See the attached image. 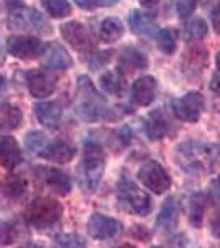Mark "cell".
<instances>
[{"label": "cell", "mask_w": 220, "mask_h": 248, "mask_svg": "<svg viewBox=\"0 0 220 248\" xmlns=\"http://www.w3.org/2000/svg\"><path fill=\"white\" fill-rule=\"evenodd\" d=\"M7 50L12 57L20 60H33L42 57L45 50V43L30 35H12L7 40Z\"/></svg>", "instance_id": "10"}, {"label": "cell", "mask_w": 220, "mask_h": 248, "mask_svg": "<svg viewBox=\"0 0 220 248\" xmlns=\"http://www.w3.org/2000/svg\"><path fill=\"white\" fill-rule=\"evenodd\" d=\"M179 222V203L175 201V197H169L166 199L164 205L161 207V212H159L157 218H156V227L159 230H174L177 227Z\"/></svg>", "instance_id": "22"}, {"label": "cell", "mask_w": 220, "mask_h": 248, "mask_svg": "<svg viewBox=\"0 0 220 248\" xmlns=\"http://www.w3.org/2000/svg\"><path fill=\"white\" fill-rule=\"evenodd\" d=\"M209 33V27H207L204 18H192L190 22H187V25L184 27V38L186 42H199L205 35Z\"/></svg>", "instance_id": "30"}, {"label": "cell", "mask_w": 220, "mask_h": 248, "mask_svg": "<svg viewBox=\"0 0 220 248\" xmlns=\"http://www.w3.org/2000/svg\"><path fill=\"white\" fill-rule=\"evenodd\" d=\"M9 27L15 30L35 31L38 35H50L51 27L47 18L37 9L31 7H15L9 15Z\"/></svg>", "instance_id": "5"}, {"label": "cell", "mask_w": 220, "mask_h": 248, "mask_svg": "<svg viewBox=\"0 0 220 248\" xmlns=\"http://www.w3.org/2000/svg\"><path fill=\"white\" fill-rule=\"evenodd\" d=\"M43 58V65L50 70H68L73 62H71V57L68 55V51L58 43H47L45 50L42 53Z\"/></svg>", "instance_id": "19"}, {"label": "cell", "mask_w": 220, "mask_h": 248, "mask_svg": "<svg viewBox=\"0 0 220 248\" xmlns=\"http://www.w3.org/2000/svg\"><path fill=\"white\" fill-rule=\"evenodd\" d=\"M116 195L118 201L126 205L131 212L138 215H147L153 210V201L142 189H139L134 182L127 181V179H121L116 186Z\"/></svg>", "instance_id": "6"}, {"label": "cell", "mask_w": 220, "mask_h": 248, "mask_svg": "<svg viewBox=\"0 0 220 248\" xmlns=\"http://www.w3.org/2000/svg\"><path fill=\"white\" fill-rule=\"evenodd\" d=\"M35 116H37L38 123L42 126L48 127V129H58L60 123H62V106L57 101H47V103H38L33 108Z\"/></svg>", "instance_id": "20"}, {"label": "cell", "mask_w": 220, "mask_h": 248, "mask_svg": "<svg viewBox=\"0 0 220 248\" xmlns=\"http://www.w3.org/2000/svg\"><path fill=\"white\" fill-rule=\"evenodd\" d=\"M171 126H173V123L161 108L151 111L144 119V131H146L149 141H159V139L166 138L171 133Z\"/></svg>", "instance_id": "13"}, {"label": "cell", "mask_w": 220, "mask_h": 248, "mask_svg": "<svg viewBox=\"0 0 220 248\" xmlns=\"http://www.w3.org/2000/svg\"><path fill=\"white\" fill-rule=\"evenodd\" d=\"M22 235V227L17 220L2 218L0 220V245H14Z\"/></svg>", "instance_id": "26"}, {"label": "cell", "mask_w": 220, "mask_h": 248, "mask_svg": "<svg viewBox=\"0 0 220 248\" xmlns=\"http://www.w3.org/2000/svg\"><path fill=\"white\" fill-rule=\"evenodd\" d=\"M212 27L217 33H220V2L212 10Z\"/></svg>", "instance_id": "40"}, {"label": "cell", "mask_w": 220, "mask_h": 248, "mask_svg": "<svg viewBox=\"0 0 220 248\" xmlns=\"http://www.w3.org/2000/svg\"><path fill=\"white\" fill-rule=\"evenodd\" d=\"M110 108L105 96L99 93L88 77H79L77 81V103L75 113L86 123L101 121L110 116Z\"/></svg>", "instance_id": "2"}, {"label": "cell", "mask_w": 220, "mask_h": 248, "mask_svg": "<svg viewBox=\"0 0 220 248\" xmlns=\"http://www.w3.org/2000/svg\"><path fill=\"white\" fill-rule=\"evenodd\" d=\"M138 179L142 182L146 189H149L154 194L161 195L167 192L173 186L171 175L157 161H147L144 162L138 170Z\"/></svg>", "instance_id": "7"}, {"label": "cell", "mask_w": 220, "mask_h": 248, "mask_svg": "<svg viewBox=\"0 0 220 248\" xmlns=\"http://www.w3.org/2000/svg\"><path fill=\"white\" fill-rule=\"evenodd\" d=\"M27 86L31 96L35 98H47L57 88V75L50 68H37L27 73Z\"/></svg>", "instance_id": "12"}, {"label": "cell", "mask_w": 220, "mask_h": 248, "mask_svg": "<svg viewBox=\"0 0 220 248\" xmlns=\"http://www.w3.org/2000/svg\"><path fill=\"white\" fill-rule=\"evenodd\" d=\"M177 164L189 174L214 170L220 166L219 144H202L197 141H186L177 149Z\"/></svg>", "instance_id": "1"}, {"label": "cell", "mask_w": 220, "mask_h": 248, "mask_svg": "<svg viewBox=\"0 0 220 248\" xmlns=\"http://www.w3.org/2000/svg\"><path fill=\"white\" fill-rule=\"evenodd\" d=\"M204 111V98L197 91L184 94L173 101V113L184 123H197Z\"/></svg>", "instance_id": "11"}, {"label": "cell", "mask_w": 220, "mask_h": 248, "mask_svg": "<svg viewBox=\"0 0 220 248\" xmlns=\"http://www.w3.org/2000/svg\"><path fill=\"white\" fill-rule=\"evenodd\" d=\"M210 229H212V235L220 238V209L215 212V215L210 220Z\"/></svg>", "instance_id": "39"}, {"label": "cell", "mask_w": 220, "mask_h": 248, "mask_svg": "<svg viewBox=\"0 0 220 248\" xmlns=\"http://www.w3.org/2000/svg\"><path fill=\"white\" fill-rule=\"evenodd\" d=\"M156 42L157 48L166 55H171L175 51L177 46V30L175 29H162L156 33Z\"/></svg>", "instance_id": "31"}, {"label": "cell", "mask_w": 220, "mask_h": 248, "mask_svg": "<svg viewBox=\"0 0 220 248\" xmlns=\"http://www.w3.org/2000/svg\"><path fill=\"white\" fill-rule=\"evenodd\" d=\"M207 65V51L201 46H194L184 57V66L186 71H194V73H201L202 68Z\"/></svg>", "instance_id": "28"}, {"label": "cell", "mask_w": 220, "mask_h": 248, "mask_svg": "<svg viewBox=\"0 0 220 248\" xmlns=\"http://www.w3.org/2000/svg\"><path fill=\"white\" fill-rule=\"evenodd\" d=\"M22 162V149L15 138L7 134L0 136V166L3 169H15Z\"/></svg>", "instance_id": "17"}, {"label": "cell", "mask_w": 220, "mask_h": 248, "mask_svg": "<svg viewBox=\"0 0 220 248\" xmlns=\"http://www.w3.org/2000/svg\"><path fill=\"white\" fill-rule=\"evenodd\" d=\"M197 3H199V0H177L175 9H177L179 17L189 18L195 12V9H197Z\"/></svg>", "instance_id": "35"}, {"label": "cell", "mask_w": 220, "mask_h": 248, "mask_svg": "<svg viewBox=\"0 0 220 248\" xmlns=\"http://www.w3.org/2000/svg\"><path fill=\"white\" fill-rule=\"evenodd\" d=\"M63 215L62 203L53 201V199L40 197L35 199L29 203L25 210V220L27 223L35 230H48L55 227L60 222Z\"/></svg>", "instance_id": "4"}, {"label": "cell", "mask_w": 220, "mask_h": 248, "mask_svg": "<svg viewBox=\"0 0 220 248\" xmlns=\"http://www.w3.org/2000/svg\"><path fill=\"white\" fill-rule=\"evenodd\" d=\"M210 91L220 96V53L217 55V70H215L214 77L210 79Z\"/></svg>", "instance_id": "38"}, {"label": "cell", "mask_w": 220, "mask_h": 248, "mask_svg": "<svg viewBox=\"0 0 220 248\" xmlns=\"http://www.w3.org/2000/svg\"><path fill=\"white\" fill-rule=\"evenodd\" d=\"M75 2L78 3L79 9L91 12V10L98 9V7H111V5H114L118 0H75Z\"/></svg>", "instance_id": "36"}, {"label": "cell", "mask_w": 220, "mask_h": 248, "mask_svg": "<svg viewBox=\"0 0 220 248\" xmlns=\"http://www.w3.org/2000/svg\"><path fill=\"white\" fill-rule=\"evenodd\" d=\"M207 207V197L204 194H194L189 201V220L194 227H201Z\"/></svg>", "instance_id": "29"}, {"label": "cell", "mask_w": 220, "mask_h": 248, "mask_svg": "<svg viewBox=\"0 0 220 248\" xmlns=\"http://www.w3.org/2000/svg\"><path fill=\"white\" fill-rule=\"evenodd\" d=\"M22 124V111L18 106H5L0 108V129L2 131H15Z\"/></svg>", "instance_id": "27"}, {"label": "cell", "mask_w": 220, "mask_h": 248, "mask_svg": "<svg viewBox=\"0 0 220 248\" xmlns=\"http://www.w3.org/2000/svg\"><path fill=\"white\" fill-rule=\"evenodd\" d=\"M139 2H141L144 7L151 9V7H156V5H157V3L161 2V0H139Z\"/></svg>", "instance_id": "42"}, {"label": "cell", "mask_w": 220, "mask_h": 248, "mask_svg": "<svg viewBox=\"0 0 220 248\" xmlns=\"http://www.w3.org/2000/svg\"><path fill=\"white\" fill-rule=\"evenodd\" d=\"M37 175L43 181V184L50 190H53L58 195H66L71 190L70 177L57 167H38Z\"/></svg>", "instance_id": "14"}, {"label": "cell", "mask_w": 220, "mask_h": 248, "mask_svg": "<svg viewBox=\"0 0 220 248\" xmlns=\"http://www.w3.org/2000/svg\"><path fill=\"white\" fill-rule=\"evenodd\" d=\"M42 5L51 18H65L71 14L68 0H42Z\"/></svg>", "instance_id": "32"}, {"label": "cell", "mask_w": 220, "mask_h": 248, "mask_svg": "<svg viewBox=\"0 0 220 248\" xmlns=\"http://www.w3.org/2000/svg\"><path fill=\"white\" fill-rule=\"evenodd\" d=\"M111 55H113V51L108 50V51H101V53H96L91 57V62L90 65L94 68V70H99V68H103L106 65L108 62L111 60Z\"/></svg>", "instance_id": "37"}, {"label": "cell", "mask_w": 220, "mask_h": 248, "mask_svg": "<svg viewBox=\"0 0 220 248\" xmlns=\"http://www.w3.org/2000/svg\"><path fill=\"white\" fill-rule=\"evenodd\" d=\"M125 35V25L119 18L116 17H106L99 23V38L106 43L118 42Z\"/></svg>", "instance_id": "24"}, {"label": "cell", "mask_w": 220, "mask_h": 248, "mask_svg": "<svg viewBox=\"0 0 220 248\" xmlns=\"http://www.w3.org/2000/svg\"><path fill=\"white\" fill-rule=\"evenodd\" d=\"M156 91H157V81L154 77H141L138 78L131 86V98L138 106H149L156 99Z\"/></svg>", "instance_id": "15"}, {"label": "cell", "mask_w": 220, "mask_h": 248, "mask_svg": "<svg viewBox=\"0 0 220 248\" xmlns=\"http://www.w3.org/2000/svg\"><path fill=\"white\" fill-rule=\"evenodd\" d=\"M38 155L43 159H47V161H51V162L66 164V162L73 161V157L77 155V149H75V146H71L70 142L58 139V141L48 142L45 146V149H43Z\"/></svg>", "instance_id": "18"}, {"label": "cell", "mask_w": 220, "mask_h": 248, "mask_svg": "<svg viewBox=\"0 0 220 248\" xmlns=\"http://www.w3.org/2000/svg\"><path fill=\"white\" fill-rule=\"evenodd\" d=\"M3 63V50H2V43H0V65Z\"/></svg>", "instance_id": "43"}, {"label": "cell", "mask_w": 220, "mask_h": 248, "mask_svg": "<svg viewBox=\"0 0 220 248\" xmlns=\"http://www.w3.org/2000/svg\"><path fill=\"white\" fill-rule=\"evenodd\" d=\"M60 30H62V37L65 38V42L77 51L85 53V51H91L94 48V38L85 23L71 20V22L63 23Z\"/></svg>", "instance_id": "8"}, {"label": "cell", "mask_w": 220, "mask_h": 248, "mask_svg": "<svg viewBox=\"0 0 220 248\" xmlns=\"http://www.w3.org/2000/svg\"><path fill=\"white\" fill-rule=\"evenodd\" d=\"M58 247H85V240L75 233H62L55 238Z\"/></svg>", "instance_id": "34"}, {"label": "cell", "mask_w": 220, "mask_h": 248, "mask_svg": "<svg viewBox=\"0 0 220 248\" xmlns=\"http://www.w3.org/2000/svg\"><path fill=\"white\" fill-rule=\"evenodd\" d=\"M2 192L10 201H20L27 194V181L20 175H10L3 181Z\"/></svg>", "instance_id": "25"}, {"label": "cell", "mask_w": 220, "mask_h": 248, "mask_svg": "<svg viewBox=\"0 0 220 248\" xmlns=\"http://www.w3.org/2000/svg\"><path fill=\"white\" fill-rule=\"evenodd\" d=\"M101 88L110 94L123 96L126 93V90H127L125 75H123L119 70L106 71V73L101 77Z\"/></svg>", "instance_id": "23"}, {"label": "cell", "mask_w": 220, "mask_h": 248, "mask_svg": "<svg viewBox=\"0 0 220 248\" xmlns=\"http://www.w3.org/2000/svg\"><path fill=\"white\" fill-rule=\"evenodd\" d=\"M149 62L147 57L134 46H126L118 57V70L123 75L136 73V71L146 70Z\"/></svg>", "instance_id": "16"}, {"label": "cell", "mask_w": 220, "mask_h": 248, "mask_svg": "<svg viewBox=\"0 0 220 248\" xmlns=\"http://www.w3.org/2000/svg\"><path fill=\"white\" fill-rule=\"evenodd\" d=\"M127 23L133 33L141 35V37H156L159 31L157 25H156L153 15L146 14L142 10H133L127 17Z\"/></svg>", "instance_id": "21"}, {"label": "cell", "mask_w": 220, "mask_h": 248, "mask_svg": "<svg viewBox=\"0 0 220 248\" xmlns=\"http://www.w3.org/2000/svg\"><path fill=\"white\" fill-rule=\"evenodd\" d=\"M88 233L94 240H114L123 233L125 227L119 220L103 214H93L88 218Z\"/></svg>", "instance_id": "9"}, {"label": "cell", "mask_w": 220, "mask_h": 248, "mask_svg": "<svg viewBox=\"0 0 220 248\" xmlns=\"http://www.w3.org/2000/svg\"><path fill=\"white\" fill-rule=\"evenodd\" d=\"M105 169L106 157L103 147L94 141H88L81 161V184L88 192H94L99 187Z\"/></svg>", "instance_id": "3"}, {"label": "cell", "mask_w": 220, "mask_h": 248, "mask_svg": "<svg viewBox=\"0 0 220 248\" xmlns=\"http://www.w3.org/2000/svg\"><path fill=\"white\" fill-rule=\"evenodd\" d=\"M7 90H9V81H7L5 77L0 75V108H3V103H5Z\"/></svg>", "instance_id": "41"}, {"label": "cell", "mask_w": 220, "mask_h": 248, "mask_svg": "<svg viewBox=\"0 0 220 248\" xmlns=\"http://www.w3.org/2000/svg\"><path fill=\"white\" fill-rule=\"evenodd\" d=\"M219 187H220V175H219Z\"/></svg>", "instance_id": "44"}, {"label": "cell", "mask_w": 220, "mask_h": 248, "mask_svg": "<svg viewBox=\"0 0 220 248\" xmlns=\"http://www.w3.org/2000/svg\"><path fill=\"white\" fill-rule=\"evenodd\" d=\"M48 144L45 134L43 133H38V131H30L29 134H27V147L31 151V153L35 154H40L43 149H45V146Z\"/></svg>", "instance_id": "33"}]
</instances>
